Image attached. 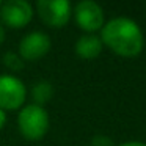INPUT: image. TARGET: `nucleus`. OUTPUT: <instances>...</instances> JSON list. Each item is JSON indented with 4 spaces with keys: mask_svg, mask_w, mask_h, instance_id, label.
Listing matches in <instances>:
<instances>
[{
    "mask_svg": "<svg viewBox=\"0 0 146 146\" xmlns=\"http://www.w3.org/2000/svg\"><path fill=\"white\" fill-rule=\"evenodd\" d=\"M49 113L44 107L29 104L21 108L17 115V126L22 137L29 141H38L49 130Z\"/></svg>",
    "mask_w": 146,
    "mask_h": 146,
    "instance_id": "nucleus-2",
    "label": "nucleus"
},
{
    "mask_svg": "<svg viewBox=\"0 0 146 146\" xmlns=\"http://www.w3.org/2000/svg\"><path fill=\"white\" fill-rule=\"evenodd\" d=\"M91 146H115V143L107 135H94L91 138Z\"/></svg>",
    "mask_w": 146,
    "mask_h": 146,
    "instance_id": "nucleus-11",
    "label": "nucleus"
},
{
    "mask_svg": "<svg viewBox=\"0 0 146 146\" xmlns=\"http://www.w3.org/2000/svg\"><path fill=\"white\" fill-rule=\"evenodd\" d=\"M3 63H5V66L8 68V69H11V71H22L24 69V66H25V61L21 58V55L17 54V52H14V50H8L7 54L3 55Z\"/></svg>",
    "mask_w": 146,
    "mask_h": 146,
    "instance_id": "nucleus-10",
    "label": "nucleus"
},
{
    "mask_svg": "<svg viewBox=\"0 0 146 146\" xmlns=\"http://www.w3.org/2000/svg\"><path fill=\"white\" fill-rule=\"evenodd\" d=\"M102 44L101 38L96 36L94 33H85L76 41L74 50H76L77 57L83 58V60H93L102 52Z\"/></svg>",
    "mask_w": 146,
    "mask_h": 146,
    "instance_id": "nucleus-8",
    "label": "nucleus"
},
{
    "mask_svg": "<svg viewBox=\"0 0 146 146\" xmlns=\"http://www.w3.org/2000/svg\"><path fill=\"white\" fill-rule=\"evenodd\" d=\"M72 16L77 27L86 33L101 30L105 24V14L99 3L93 0H82L72 8Z\"/></svg>",
    "mask_w": 146,
    "mask_h": 146,
    "instance_id": "nucleus-4",
    "label": "nucleus"
},
{
    "mask_svg": "<svg viewBox=\"0 0 146 146\" xmlns=\"http://www.w3.org/2000/svg\"><path fill=\"white\" fill-rule=\"evenodd\" d=\"M30 94H32L33 104L42 107V105L47 104L52 99V96H54V86H52V83L47 82V80H38L36 83L32 85Z\"/></svg>",
    "mask_w": 146,
    "mask_h": 146,
    "instance_id": "nucleus-9",
    "label": "nucleus"
},
{
    "mask_svg": "<svg viewBox=\"0 0 146 146\" xmlns=\"http://www.w3.org/2000/svg\"><path fill=\"white\" fill-rule=\"evenodd\" d=\"M0 5H2V2H0Z\"/></svg>",
    "mask_w": 146,
    "mask_h": 146,
    "instance_id": "nucleus-15",
    "label": "nucleus"
},
{
    "mask_svg": "<svg viewBox=\"0 0 146 146\" xmlns=\"http://www.w3.org/2000/svg\"><path fill=\"white\" fill-rule=\"evenodd\" d=\"M36 13L50 29H63L72 16V5L68 0H38Z\"/></svg>",
    "mask_w": 146,
    "mask_h": 146,
    "instance_id": "nucleus-3",
    "label": "nucleus"
},
{
    "mask_svg": "<svg viewBox=\"0 0 146 146\" xmlns=\"http://www.w3.org/2000/svg\"><path fill=\"white\" fill-rule=\"evenodd\" d=\"M50 47H52L50 36L44 32L35 30V32L27 33L21 39L17 54L21 55V58L24 61H36L39 58L46 57L50 50Z\"/></svg>",
    "mask_w": 146,
    "mask_h": 146,
    "instance_id": "nucleus-7",
    "label": "nucleus"
},
{
    "mask_svg": "<svg viewBox=\"0 0 146 146\" xmlns=\"http://www.w3.org/2000/svg\"><path fill=\"white\" fill-rule=\"evenodd\" d=\"M99 38L113 54L124 58L137 57L145 47V36L140 25L133 19L124 16L107 21L101 29Z\"/></svg>",
    "mask_w": 146,
    "mask_h": 146,
    "instance_id": "nucleus-1",
    "label": "nucleus"
},
{
    "mask_svg": "<svg viewBox=\"0 0 146 146\" xmlns=\"http://www.w3.org/2000/svg\"><path fill=\"white\" fill-rule=\"evenodd\" d=\"M33 17V7L25 0H7L0 5V22L10 29H24Z\"/></svg>",
    "mask_w": 146,
    "mask_h": 146,
    "instance_id": "nucleus-6",
    "label": "nucleus"
},
{
    "mask_svg": "<svg viewBox=\"0 0 146 146\" xmlns=\"http://www.w3.org/2000/svg\"><path fill=\"white\" fill-rule=\"evenodd\" d=\"M5 36H7V33H5V27L2 25V22H0V44L5 41Z\"/></svg>",
    "mask_w": 146,
    "mask_h": 146,
    "instance_id": "nucleus-14",
    "label": "nucleus"
},
{
    "mask_svg": "<svg viewBox=\"0 0 146 146\" xmlns=\"http://www.w3.org/2000/svg\"><path fill=\"white\" fill-rule=\"evenodd\" d=\"M27 99V88L21 79L10 74H0V108L17 110Z\"/></svg>",
    "mask_w": 146,
    "mask_h": 146,
    "instance_id": "nucleus-5",
    "label": "nucleus"
},
{
    "mask_svg": "<svg viewBox=\"0 0 146 146\" xmlns=\"http://www.w3.org/2000/svg\"><path fill=\"white\" fill-rule=\"evenodd\" d=\"M5 124H7V113L0 108V129H3Z\"/></svg>",
    "mask_w": 146,
    "mask_h": 146,
    "instance_id": "nucleus-13",
    "label": "nucleus"
},
{
    "mask_svg": "<svg viewBox=\"0 0 146 146\" xmlns=\"http://www.w3.org/2000/svg\"><path fill=\"white\" fill-rule=\"evenodd\" d=\"M118 146H146V143L143 141H137V140H132V141H124Z\"/></svg>",
    "mask_w": 146,
    "mask_h": 146,
    "instance_id": "nucleus-12",
    "label": "nucleus"
}]
</instances>
